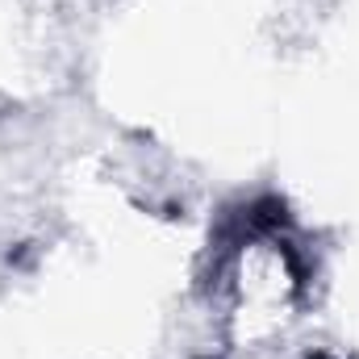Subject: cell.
I'll list each match as a JSON object with an SVG mask.
<instances>
[{
  "mask_svg": "<svg viewBox=\"0 0 359 359\" xmlns=\"http://www.w3.org/2000/svg\"><path fill=\"white\" fill-rule=\"evenodd\" d=\"M247 226H251L255 234H276L280 226H288V205H284L280 196L255 201V205L247 209Z\"/></svg>",
  "mask_w": 359,
  "mask_h": 359,
  "instance_id": "obj_1",
  "label": "cell"
},
{
  "mask_svg": "<svg viewBox=\"0 0 359 359\" xmlns=\"http://www.w3.org/2000/svg\"><path fill=\"white\" fill-rule=\"evenodd\" d=\"M313 359H326V355H313Z\"/></svg>",
  "mask_w": 359,
  "mask_h": 359,
  "instance_id": "obj_2",
  "label": "cell"
}]
</instances>
